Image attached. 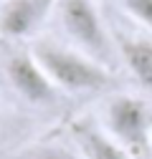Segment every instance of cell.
Wrapping results in <instances>:
<instances>
[{"mask_svg": "<svg viewBox=\"0 0 152 159\" xmlns=\"http://www.w3.org/2000/svg\"><path fill=\"white\" fill-rule=\"evenodd\" d=\"M31 53L36 56L38 66L46 71L56 89H64L69 93H86L97 91L109 84V68L97 63L94 58L81 53L69 43H59L51 38H38Z\"/></svg>", "mask_w": 152, "mask_h": 159, "instance_id": "cell-1", "label": "cell"}, {"mask_svg": "<svg viewBox=\"0 0 152 159\" xmlns=\"http://www.w3.org/2000/svg\"><path fill=\"white\" fill-rule=\"evenodd\" d=\"M53 13L59 18L64 35L69 38V46L79 48L104 68H114L119 51L94 0H59Z\"/></svg>", "mask_w": 152, "mask_h": 159, "instance_id": "cell-2", "label": "cell"}, {"mask_svg": "<svg viewBox=\"0 0 152 159\" xmlns=\"http://www.w3.org/2000/svg\"><path fill=\"white\" fill-rule=\"evenodd\" d=\"M104 126L129 154H145L152 144V109L140 96H112L104 104Z\"/></svg>", "mask_w": 152, "mask_h": 159, "instance_id": "cell-3", "label": "cell"}, {"mask_svg": "<svg viewBox=\"0 0 152 159\" xmlns=\"http://www.w3.org/2000/svg\"><path fill=\"white\" fill-rule=\"evenodd\" d=\"M5 73L8 81L15 89V93H21L26 101L31 104H51L56 98V86L46 76V71L38 66L36 56L28 51H15L8 56L5 61Z\"/></svg>", "mask_w": 152, "mask_h": 159, "instance_id": "cell-4", "label": "cell"}, {"mask_svg": "<svg viewBox=\"0 0 152 159\" xmlns=\"http://www.w3.org/2000/svg\"><path fill=\"white\" fill-rule=\"evenodd\" d=\"M59 0H0V35L23 41L43 28Z\"/></svg>", "mask_w": 152, "mask_h": 159, "instance_id": "cell-5", "label": "cell"}, {"mask_svg": "<svg viewBox=\"0 0 152 159\" xmlns=\"http://www.w3.org/2000/svg\"><path fill=\"white\" fill-rule=\"evenodd\" d=\"M71 134L84 159H132L119 142H114L107 131L89 121H76L71 126Z\"/></svg>", "mask_w": 152, "mask_h": 159, "instance_id": "cell-6", "label": "cell"}, {"mask_svg": "<svg viewBox=\"0 0 152 159\" xmlns=\"http://www.w3.org/2000/svg\"><path fill=\"white\" fill-rule=\"evenodd\" d=\"M117 51L124 66L137 78V84H142L152 93V41L142 35H122L117 41Z\"/></svg>", "mask_w": 152, "mask_h": 159, "instance_id": "cell-7", "label": "cell"}, {"mask_svg": "<svg viewBox=\"0 0 152 159\" xmlns=\"http://www.w3.org/2000/svg\"><path fill=\"white\" fill-rule=\"evenodd\" d=\"M117 3L129 18H135L137 23L152 30V0H117Z\"/></svg>", "mask_w": 152, "mask_h": 159, "instance_id": "cell-8", "label": "cell"}, {"mask_svg": "<svg viewBox=\"0 0 152 159\" xmlns=\"http://www.w3.org/2000/svg\"><path fill=\"white\" fill-rule=\"evenodd\" d=\"M23 159H84V157L59 144H41V147H33Z\"/></svg>", "mask_w": 152, "mask_h": 159, "instance_id": "cell-9", "label": "cell"}]
</instances>
